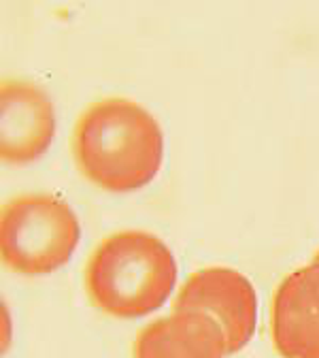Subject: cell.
<instances>
[{"label":"cell","mask_w":319,"mask_h":358,"mask_svg":"<svg viewBox=\"0 0 319 358\" xmlns=\"http://www.w3.org/2000/svg\"><path fill=\"white\" fill-rule=\"evenodd\" d=\"M172 311H202L213 318L225 337L228 354L247 345L255 331L258 296L251 282L230 266H205L179 288Z\"/></svg>","instance_id":"277c9868"},{"label":"cell","mask_w":319,"mask_h":358,"mask_svg":"<svg viewBox=\"0 0 319 358\" xmlns=\"http://www.w3.org/2000/svg\"><path fill=\"white\" fill-rule=\"evenodd\" d=\"M270 335L281 358H319V260L279 284L270 305Z\"/></svg>","instance_id":"8992f818"},{"label":"cell","mask_w":319,"mask_h":358,"mask_svg":"<svg viewBox=\"0 0 319 358\" xmlns=\"http://www.w3.org/2000/svg\"><path fill=\"white\" fill-rule=\"evenodd\" d=\"M315 260H319V250H317V254H315Z\"/></svg>","instance_id":"ba28073f"},{"label":"cell","mask_w":319,"mask_h":358,"mask_svg":"<svg viewBox=\"0 0 319 358\" xmlns=\"http://www.w3.org/2000/svg\"><path fill=\"white\" fill-rule=\"evenodd\" d=\"M221 327L202 311H172L151 320L134 337L132 358H223Z\"/></svg>","instance_id":"52a82bcc"},{"label":"cell","mask_w":319,"mask_h":358,"mask_svg":"<svg viewBox=\"0 0 319 358\" xmlns=\"http://www.w3.org/2000/svg\"><path fill=\"white\" fill-rule=\"evenodd\" d=\"M71 145L81 175L109 192L145 186L164 158L160 122L128 96L89 103L75 122Z\"/></svg>","instance_id":"6da1fadb"},{"label":"cell","mask_w":319,"mask_h":358,"mask_svg":"<svg viewBox=\"0 0 319 358\" xmlns=\"http://www.w3.org/2000/svg\"><path fill=\"white\" fill-rule=\"evenodd\" d=\"M79 233V220L62 196L15 194L0 211V256L20 275H47L71 258Z\"/></svg>","instance_id":"3957f363"},{"label":"cell","mask_w":319,"mask_h":358,"mask_svg":"<svg viewBox=\"0 0 319 358\" xmlns=\"http://www.w3.org/2000/svg\"><path fill=\"white\" fill-rule=\"evenodd\" d=\"M0 156L7 162H30L54 139L56 109L52 96L26 77L0 83Z\"/></svg>","instance_id":"5b68a950"},{"label":"cell","mask_w":319,"mask_h":358,"mask_svg":"<svg viewBox=\"0 0 319 358\" xmlns=\"http://www.w3.org/2000/svg\"><path fill=\"white\" fill-rule=\"evenodd\" d=\"M177 262L168 245L147 231H117L105 237L85 264L89 301L113 318H139L172 292Z\"/></svg>","instance_id":"7a4b0ae2"}]
</instances>
